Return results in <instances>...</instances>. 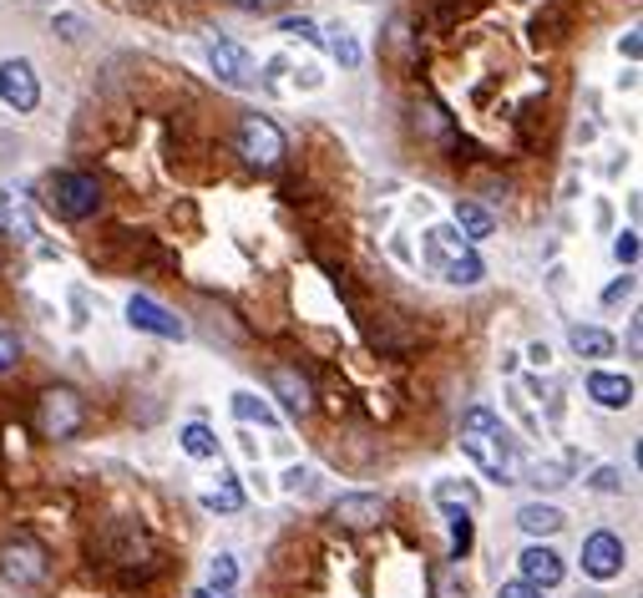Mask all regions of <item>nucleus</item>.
<instances>
[{"label": "nucleus", "mask_w": 643, "mask_h": 598, "mask_svg": "<svg viewBox=\"0 0 643 598\" xmlns=\"http://www.w3.org/2000/svg\"><path fill=\"white\" fill-rule=\"evenodd\" d=\"M462 452L491 477V482H522L517 477V452H512V436H507L502 417L487 411V406H472L462 417Z\"/></svg>", "instance_id": "obj_1"}, {"label": "nucleus", "mask_w": 643, "mask_h": 598, "mask_svg": "<svg viewBox=\"0 0 643 598\" xmlns=\"http://www.w3.org/2000/svg\"><path fill=\"white\" fill-rule=\"evenodd\" d=\"M86 426V401L71 386H51L36 396V432L46 442H71Z\"/></svg>", "instance_id": "obj_2"}, {"label": "nucleus", "mask_w": 643, "mask_h": 598, "mask_svg": "<svg viewBox=\"0 0 643 598\" xmlns=\"http://www.w3.org/2000/svg\"><path fill=\"white\" fill-rule=\"evenodd\" d=\"M234 148L238 157L249 167H259V173H269V167H279L284 153H289V142H284V132L274 122H269L264 112H243L238 117V132H234Z\"/></svg>", "instance_id": "obj_3"}, {"label": "nucleus", "mask_w": 643, "mask_h": 598, "mask_svg": "<svg viewBox=\"0 0 643 598\" xmlns=\"http://www.w3.org/2000/svg\"><path fill=\"white\" fill-rule=\"evenodd\" d=\"M46 573H51V553H46L41 538L15 532L11 543L0 548V578H5L11 588H41Z\"/></svg>", "instance_id": "obj_4"}, {"label": "nucleus", "mask_w": 643, "mask_h": 598, "mask_svg": "<svg viewBox=\"0 0 643 598\" xmlns=\"http://www.w3.org/2000/svg\"><path fill=\"white\" fill-rule=\"evenodd\" d=\"M46 198H51V209H57L61 219L82 223L102 209V183H97V173H76V167H71V173H57V178L46 183Z\"/></svg>", "instance_id": "obj_5"}, {"label": "nucleus", "mask_w": 643, "mask_h": 598, "mask_svg": "<svg viewBox=\"0 0 643 598\" xmlns=\"http://www.w3.org/2000/svg\"><path fill=\"white\" fill-rule=\"evenodd\" d=\"M0 102H5L15 117L36 112V102H41V77H36V67H31L26 56L0 61Z\"/></svg>", "instance_id": "obj_6"}, {"label": "nucleus", "mask_w": 643, "mask_h": 598, "mask_svg": "<svg viewBox=\"0 0 643 598\" xmlns=\"http://www.w3.org/2000/svg\"><path fill=\"white\" fill-rule=\"evenodd\" d=\"M583 573L587 578H598V584H608V578H618L623 573V563H629V548H623V538L618 532H608V528H598V532H587L583 538Z\"/></svg>", "instance_id": "obj_7"}, {"label": "nucleus", "mask_w": 643, "mask_h": 598, "mask_svg": "<svg viewBox=\"0 0 643 598\" xmlns=\"http://www.w3.org/2000/svg\"><path fill=\"white\" fill-rule=\"evenodd\" d=\"M127 325L142 335H157V340H182V335H188V325H182L168 305H157L153 294H132V300H127Z\"/></svg>", "instance_id": "obj_8"}, {"label": "nucleus", "mask_w": 643, "mask_h": 598, "mask_svg": "<svg viewBox=\"0 0 643 598\" xmlns=\"http://www.w3.org/2000/svg\"><path fill=\"white\" fill-rule=\"evenodd\" d=\"M209 67L218 71V82L238 86V92H249V86L259 82V67H253V56L243 51V46L224 42V36H209Z\"/></svg>", "instance_id": "obj_9"}, {"label": "nucleus", "mask_w": 643, "mask_h": 598, "mask_svg": "<svg viewBox=\"0 0 643 598\" xmlns=\"http://www.w3.org/2000/svg\"><path fill=\"white\" fill-rule=\"evenodd\" d=\"M517 568H522V584L543 588V594H547V588H558L562 573H568V568H562V553L552 543H527L517 553Z\"/></svg>", "instance_id": "obj_10"}, {"label": "nucleus", "mask_w": 643, "mask_h": 598, "mask_svg": "<svg viewBox=\"0 0 643 598\" xmlns=\"http://www.w3.org/2000/svg\"><path fill=\"white\" fill-rule=\"evenodd\" d=\"M102 553H107V563L132 568L142 558H153V543H147V532H142L138 523H112V528L102 532Z\"/></svg>", "instance_id": "obj_11"}, {"label": "nucleus", "mask_w": 643, "mask_h": 598, "mask_svg": "<svg viewBox=\"0 0 643 598\" xmlns=\"http://www.w3.org/2000/svg\"><path fill=\"white\" fill-rule=\"evenodd\" d=\"M330 517H335L340 528L365 532V528H376L380 517H385V497H380V492H345V497H335Z\"/></svg>", "instance_id": "obj_12"}, {"label": "nucleus", "mask_w": 643, "mask_h": 598, "mask_svg": "<svg viewBox=\"0 0 643 598\" xmlns=\"http://www.w3.org/2000/svg\"><path fill=\"white\" fill-rule=\"evenodd\" d=\"M269 386H274V396L284 401V411H289L294 421L314 411V386H309L305 371H294V365H274V371H269Z\"/></svg>", "instance_id": "obj_13"}, {"label": "nucleus", "mask_w": 643, "mask_h": 598, "mask_svg": "<svg viewBox=\"0 0 643 598\" xmlns=\"http://www.w3.org/2000/svg\"><path fill=\"white\" fill-rule=\"evenodd\" d=\"M416 132L426 142H436V148H456V122H451V112L436 97L416 102Z\"/></svg>", "instance_id": "obj_14"}, {"label": "nucleus", "mask_w": 643, "mask_h": 598, "mask_svg": "<svg viewBox=\"0 0 643 598\" xmlns=\"http://www.w3.org/2000/svg\"><path fill=\"white\" fill-rule=\"evenodd\" d=\"M587 396H593V406H603V411H623V406H633V380L614 376V371H593V376H587Z\"/></svg>", "instance_id": "obj_15"}, {"label": "nucleus", "mask_w": 643, "mask_h": 598, "mask_svg": "<svg viewBox=\"0 0 643 598\" xmlns=\"http://www.w3.org/2000/svg\"><path fill=\"white\" fill-rule=\"evenodd\" d=\"M562 523H568V517H562L558 507H552V502H527V507H522V513H517V528L527 532L532 543H543V538H552V532H562Z\"/></svg>", "instance_id": "obj_16"}, {"label": "nucleus", "mask_w": 643, "mask_h": 598, "mask_svg": "<svg viewBox=\"0 0 643 598\" xmlns=\"http://www.w3.org/2000/svg\"><path fill=\"white\" fill-rule=\"evenodd\" d=\"M466 249H472V244H466V238L456 234V228H446V223H441V228H431V234H426V265H431L436 274H441V269H446L451 259H462Z\"/></svg>", "instance_id": "obj_17"}, {"label": "nucleus", "mask_w": 643, "mask_h": 598, "mask_svg": "<svg viewBox=\"0 0 643 598\" xmlns=\"http://www.w3.org/2000/svg\"><path fill=\"white\" fill-rule=\"evenodd\" d=\"M568 345H573V355H583V361H603V355L618 350V340L608 330H598V325H573V330H568Z\"/></svg>", "instance_id": "obj_18"}, {"label": "nucleus", "mask_w": 643, "mask_h": 598, "mask_svg": "<svg viewBox=\"0 0 643 598\" xmlns=\"http://www.w3.org/2000/svg\"><path fill=\"white\" fill-rule=\"evenodd\" d=\"M456 228H462L466 244H481V238H491V228H497V219H491L487 203H456Z\"/></svg>", "instance_id": "obj_19"}, {"label": "nucleus", "mask_w": 643, "mask_h": 598, "mask_svg": "<svg viewBox=\"0 0 643 598\" xmlns=\"http://www.w3.org/2000/svg\"><path fill=\"white\" fill-rule=\"evenodd\" d=\"M234 417L243 421V426H253V421H259V426H269V432L279 426V417H274V406H269L264 396H253V390H234Z\"/></svg>", "instance_id": "obj_20"}, {"label": "nucleus", "mask_w": 643, "mask_h": 598, "mask_svg": "<svg viewBox=\"0 0 643 598\" xmlns=\"http://www.w3.org/2000/svg\"><path fill=\"white\" fill-rule=\"evenodd\" d=\"M436 502H441V507H446V513H476V488L472 482H456V477H446V482H436V492H431Z\"/></svg>", "instance_id": "obj_21"}, {"label": "nucleus", "mask_w": 643, "mask_h": 598, "mask_svg": "<svg viewBox=\"0 0 643 598\" xmlns=\"http://www.w3.org/2000/svg\"><path fill=\"white\" fill-rule=\"evenodd\" d=\"M178 442H182V452H188L193 461H213V457H218V436H213L203 421H188V426L178 432Z\"/></svg>", "instance_id": "obj_22"}, {"label": "nucleus", "mask_w": 643, "mask_h": 598, "mask_svg": "<svg viewBox=\"0 0 643 598\" xmlns=\"http://www.w3.org/2000/svg\"><path fill=\"white\" fill-rule=\"evenodd\" d=\"M441 279H446V284H456V290H472V284H481V279H487V265H481V259H476V249H466L462 259H451L446 269H441Z\"/></svg>", "instance_id": "obj_23"}, {"label": "nucleus", "mask_w": 643, "mask_h": 598, "mask_svg": "<svg viewBox=\"0 0 643 598\" xmlns=\"http://www.w3.org/2000/svg\"><path fill=\"white\" fill-rule=\"evenodd\" d=\"M203 507H209V513H243V488H238L234 477H224L218 488L203 492Z\"/></svg>", "instance_id": "obj_24"}, {"label": "nucleus", "mask_w": 643, "mask_h": 598, "mask_svg": "<svg viewBox=\"0 0 643 598\" xmlns=\"http://www.w3.org/2000/svg\"><path fill=\"white\" fill-rule=\"evenodd\" d=\"M330 51H335V61H340L345 71H355V67H360V42H355V36H350L345 26H335V31H330Z\"/></svg>", "instance_id": "obj_25"}, {"label": "nucleus", "mask_w": 643, "mask_h": 598, "mask_svg": "<svg viewBox=\"0 0 643 598\" xmlns=\"http://www.w3.org/2000/svg\"><path fill=\"white\" fill-rule=\"evenodd\" d=\"M446 523H451V558L462 563L472 553V513H446Z\"/></svg>", "instance_id": "obj_26"}, {"label": "nucleus", "mask_w": 643, "mask_h": 598, "mask_svg": "<svg viewBox=\"0 0 643 598\" xmlns=\"http://www.w3.org/2000/svg\"><path fill=\"white\" fill-rule=\"evenodd\" d=\"M431 594L436 598H466L462 568H431Z\"/></svg>", "instance_id": "obj_27"}, {"label": "nucleus", "mask_w": 643, "mask_h": 598, "mask_svg": "<svg viewBox=\"0 0 643 598\" xmlns=\"http://www.w3.org/2000/svg\"><path fill=\"white\" fill-rule=\"evenodd\" d=\"M568 472H573V457H568V461H537L527 482H537V488H562V482H568Z\"/></svg>", "instance_id": "obj_28"}, {"label": "nucleus", "mask_w": 643, "mask_h": 598, "mask_svg": "<svg viewBox=\"0 0 643 598\" xmlns=\"http://www.w3.org/2000/svg\"><path fill=\"white\" fill-rule=\"evenodd\" d=\"M51 26H57V36L61 42H71V46L86 42V15H76V11H57L51 15Z\"/></svg>", "instance_id": "obj_29"}, {"label": "nucleus", "mask_w": 643, "mask_h": 598, "mask_svg": "<svg viewBox=\"0 0 643 598\" xmlns=\"http://www.w3.org/2000/svg\"><path fill=\"white\" fill-rule=\"evenodd\" d=\"M209 584H213V588H234V584H238V563H234L228 553H218V558L209 563Z\"/></svg>", "instance_id": "obj_30"}, {"label": "nucleus", "mask_w": 643, "mask_h": 598, "mask_svg": "<svg viewBox=\"0 0 643 598\" xmlns=\"http://www.w3.org/2000/svg\"><path fill=\"white\" fill-rule=\"evenodd\" d=\"M279 31L284 36H299V42H309V46H320V26H314L309 15H289V21H279Z\"/></svg>", "instance_id": "obj_31"}, {"label": "nucleus", "mask_w": 643, "mask_h": 598, "mask_svg": "<svg viewBox=\"0 0 643 598\" xmlns=\"http://www.w3.org/2000/svg\"><path fill=\"white\" fill-rule=\"evenodd\" d=\"M15 365H21V340H15V330H5V325H0V376H5V371H15Z\"/></svg>", "instance_id": "obj_32"}, {"label": "nucleus", "mask_w": 643, "mask_h": 598, "mask_svg": "<svg viewBox=\"0 0 643 598\" xmlns=\"http://www.w3.org/2000/svg\"><path fill=\"white\" fill-rule=\"evenodd\" d=\"M614 259L618 265H639V234H633V228H623V234L614 238Z\"/></svg>", "instance_id": "obj_33"}, {"label": "nucleus", "mask_w": 643, "mask_h": 598, "mask_svg": "<svg viewBox=\"0 0 643 598\" xmlns=\"http://www.w3.org/2000/svg\"><path fill=\"white\" fill-rule=\"evenodd\" d=\"M587 482H593V492H608V497H614V492H623V472H618V467H598Z\"/></svg>", "instance_id": "obj_34"}, {"label": "nucleus", "mask_w": 643, "mask_h": 598, "mask_svg": "<svg viewBox=\"0 0 643 598\" xmlns=\"http://www.w3.org/2000/svg\"><path fill=\"white\" fill-rule=\"evenodd\" d=\"M279 488L299 497V492H309V488H314V472H309V467H289V472H284V482H279Z\"/></svg>", "instance_id": "obj_35"}, {"label": "nucleus", "mask_w": 643, "mask_h": 598, "mask_svg": "<svg viewBox=\"0 0 643 598\" xmlns=\"http://www.w3.org/2000/svg\"><path fill=\"white\" fill-rule=\"evenodd\" d=\"M234 11H243V15H274L284 5V0H228Z\"/></svg>", "instance_id": "obj_36"}, {"label": "nucleus", "mask_w": 643, "mask_h": 598, "mask_svg": "<svg viewBox=\"0 0 643 598\" xmlns=\"http://www.w3.org/2000/svg\"><path fill=\"white\" fill-rule=\"evenodd\" d=\"M633 294V274H623V279H614L608 290H603V305H618V300H629Z\"/></svg>", "instance_id": "obj_37"}, {"label": "nucleus", "mask_w": 643, "mask_h": 598, "mask_svg": "<svg viewBox=\"0 0 643 598\" xmlns=\"http://www.w3.org/2000/svg\"><path fill=\"white\" fill-rule=\"evenodd\" d=\"M11 228H21V238H36V219H31L26 203H21V209L11 203Z\"/></svg>", "instance_id": "obj_38"}, {"label": "nucleus", "mask_w": 643, "mask_h": 598, "mask_svg": "<svg viewBox=\"0 0 643 598\" xmlns=\"http://www.w3.org/2000/svg\"><path fill=\"white\" fill-rule=\"evenodd\" d=\"M497 598H543V588H532V584H522V578H512V584L497 588Z\"/></svg>", "instance_id": "obj_39"}, {"label": "nucleus", "mask_w": 643, "mask_h": 598, "mask_svg": "<svg viewBox=\"0 0 643 598\" xmlns=\"http://www.w3.org/2000/svg\"><path fill=\"white\" fill-rule=\"evenodd\" d=\"M618 51L629 56V61H639V51H643V42H639V31H629V36H623V42H618Z\"/></svg>", "instance_id": "obj_40"}, {"label": "nucleus", "mask_w": 643, "mask_h": 598, "mask_svg": "<svg viewBox=\"0 0 643 598\" xmlns=\"http://www.w3.org/2000/svg\"><path fill=\"white\" fill-rule=\"evenodd\" d=\"M188 598H234V588H213V584H203L198 594H188Z\"/></svg>", "instance_id": "obj_41"}, {"label": "nucleus", "mask_w": 643, "mask_h": 598, "mask_svg": "<svg viewBox=\"0 0 643 598\" xmlns=\"http://www.w3.org/2000/svg\"><path fill=\"white\" fill-rule=\"evenodd\" d=\"M0 259H5V249H0Z\"/></svg>", "instance_id": "obj_42"}]
</instances>
